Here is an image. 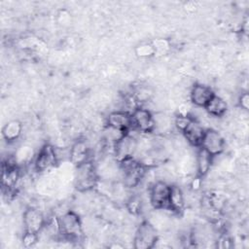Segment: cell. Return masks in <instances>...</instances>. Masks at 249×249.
<instances>
[{
  "label": "cell",
  "instance_id": "cell-1",
  "mask_svg": "<svg viewBox=\"0 0 249 249\" xmlns=\"http://www.w3.org/2000/svg\"><path fill=\"white\" fill-rule=\"evenodd\" d=\"M60 235L68 241H79L83 237V225L80 217L72 210H67L57 217Z\"/></svg>",
  "mask_w": 249,
  "mask_h": 249
},
{
  "label": "cell",
  "instance_id": "cell-2",
  "mask_svg": "<svg viewBox=\"0 0 249 249\" xmlns=\"http://www.w3.org/2000/svg\"><path fill=\"white\" fill-rule=\"evenodd\" d=\"M99 175L95 164L89 160L76 166L75 186L80 192H88L97 187Z\"/></svg>",
  "mask_w": 249,
  "mask_h": 249
},
{
  "label": "cell",
  "instance_id": "cell-3",
  "mask_svg": "<svg viewBox=\"0 0 249 249\" xmlns=\"http://www.w3.org/2000/svg\"><path fill=\"white\" fill-rule=\"evenodd\" d=\"M122 170L123 185L125 188L137 187L146 174V166L134 158L119 162Z\"/></svg>",
  "mask_w": 249,
  "mask_h": 249
},
{
  "label": "cell",
  "instance_id": "cell-4",
  "mask_svg": "<svg viewBox=\"0 0 249 249\" xmlns=\"http://www.w3.org/2000/svg\"><path fill=\"white\" fill-rule=\"evenodd\" d=\"M158 232L153 224L148 221H143L136 229L133 247L136 249H151L158 242Z\"/></svg>",
  "mask_w": 249,
  "mask_h": 249
},
{
  "label": "cell",
  "instance_id": "cell-5",
  "mask_svg": "<svg viewBox=\"0 0 249 249\" xmlns=\"http://www.w3.org/2000/svg\"><path fill=\"white\" fill-rule=\"evenodd\" d=\"M170 185L165 181H155L149 188V202L159 210H168Z\"/></svg>",
  "mask_w": 249,
  "mask_h": 249
},
{
  "label": "cell",
  "instance_id": "cell-6",
  "mask_svg": "<svg viewBox=\"0 0 249 249\" xmlns=\"http://www.w3.org/2000/svg\"><path fill=\"white\" fill-rule=\"evenodd\" d=\"M200 147L215 158L217 156H220L225 151L226 141L223 135L218 130L213 128H207L205 129Z\"/></svg>",
  "mask_w": 249,
  "mask_h": 249
},
{
  "label": "cell",
  "instance_id": "cell-7",
  "mask_svg": "<svg viewBox=\"0 0 249 249\" xmlns=\"http://www.w3.org/2000/svg\"><path fill=\"white\" fill-rule=\"evenodd\" d=\"M132 129L142 133L154 132V115L141 106H137L131 113Z\"/></svg>",
  "mask_w": 249,
  "mask_h": 249
},
{
  "label": "cell",
  "instance_id": "cell-8",
  "mask_svg": "<svg viewBox=\"0 0 249 249\" xmlns=\"http://www.w3.org/2000/svg\"><path fill=\"white\" fill-rule=\"evenodd\" d=\"M57 162L58 160L55 154L54 147L50 144H45L39 149L37 155L34 158L33 164L36 171L43 172L51 169Z\"/></svg>",
  "mask_w": 249,
  "mask_h": 249
},
{
  "label": "cell",
  "instance_id": "cell-9",
  "mask_svg": "<svg viewBox=\"0 0 249 249\" xmlns=\"http://www.w3.org/2000/svg\"><path fill=\"white\" fill-rule=\"evenodd\" d=\"M46 218L44 214L35 207H28L24 210L22 215V224L24 232L40 233L46 225Z\"/></svg>",
  "mask_w": 249,
  "mask_h": 249
},
{
  "label": "cell",
  "instance_id": "cell-10",
  "mask_svg": "<svg viewBox=\"0 0 249 249\" xmlns=\"http://www.w3.org/2000/svg\"><path fill=\"white\" fill-rule=\"evenodd\" d=\"M138 149L137 140L128 132L120 141L114 144V156L118 162L133 158Z\"/></svg>",
  "mask_w": 249,
  "mask_h": 249
},
{
  "label": "cell",
  "instance_id": "cell-11",
  "mask_svg": "<svg viewBox=\"0 0 249 249\" xmlns=\"http://www.w3.org/2000/svg\"><path fill=\"white\" fill-rule=\"evenodd\" d=\"M181 132L189 144L198 148L200 147L201 141L203 139L205 128L195 118L192 117L189 124Z\"/></svg>",
  "mask_w": 249,
  "mask_h": 249
},
{
  "label": "cell",
  "instance_id": "cell-12",
  "mask_svg": "<svg viewBox=\"0 0 249 249\" xmlns=\"http://www.w3.org/2000/svg\"><path fill=\"white\" fill-rule=\"evenodd\" d=\"M214 94V91L209 86L196 83L191 89L190 99L196 107L204 108V106Z\"/></svg>",
  "mask_w": 249,
  "mask_h": 249
},
{
  "label": "cell",
  "instance_id": "cell-13",
  "mask_svg": "<svg viewBox=\"0 0 249 249\" xmlns=\"http://www.w3.org/2000/svg\"><path fill=\"white\" fill-rule=\"evenodd\" d=\"M107 125L129 132L132 129V121L130 112L124 110H116L107 117Z\"/></svg>",
  "mask_w": 249,
  "mask_h": 249
},
{
  "label": "cell",
  "instance_id": "cell-14",
  "mask_svg": "<svg viewBox=\"0 0 249 249\" xmlns=\"http://www.w3.org/2000/svg\"><path fill=\"white\" fill-rule=\"evenodd\" d=\"M19 179V169L15 162L9 160L2 164V187L7 192L12 191Z\"/></svg>",
  "mask_w": 249,
  "mask_h": 249
},
{
  "label": "cell",
  "instance_id": "cell-15",
  "mask_svg": "<svg viewBox=\"0 0 249 249\" xmlns=\"http://www.w3.org/2000/svg\"><path fill=\"white\" fill-rule=\"evenodd\" d=\"M69 160L74 165H79L89 160V148L85 140H77L70 148Z\"/></svg>",
  "mask_w": 249,
  "mask_h": 249
},
{
  "label": "cell",
  "instance_id": "cell-16",
  "mask_svg": "<svg viewBox=\"0 0 249 249\" xmlns=\"http://www.w3.org/2000/svg\"><path fill=\"white\" fill-rule=\"evenodd\" d=\"M185 207V196L182 189L176 185H170L168 210L175 214L183 212Z\"/></svg>",
  "mask_w": 249,
  "mask_h": 249
},
{
  "label": "cell",
  "instance_id": "cell-17",
  "mask_svg": "<svg viewBox=\"0 0 249 249\" xmlns=\"http://www.w3.org/2000/svg\"><path fill=\"white\" fill-rule=\"evenodd\" d=\"M214 157L211 156L207 151L198 147L196 157V173L199 177H204L210 171L213 164Z\"/></svg>",
  "mask_w": 249,
  "mask_h": 249
},
{
  "label": "cell",
  "instance_id": "cell-18",
  "mask_svg": "<svg viewBox=\"0 0 249 249\" xmlns=\"http://www.w3.org/2000/svg\"><path fill=\"white\" fill-rule=\"evenodd\" d=\"M206 113L209 116L216 117V118H221L223 117L228 110V103L227 101L222 98L221 96L214 94L210 100L207 102V104L203 108Z\"/></svg>",
  "mask_w": 249,
  "mask_h": 249
},
{
  "label": "cell",
  "instance_id": "cell-19",
  "mask_svg": "<svg viewBox=\"0 0 249 249\" xmlns=\"http://www.w3.org/2000/svg\"><path fill=\"white\" fill-rule=\"evenodd\" d=\"M22 132V124L18 120L9 121L6 124H4L2 128V136L3 139L8 143H13L17 141Z\"/></svg>",
  "mask_w": 249,
  "mask_h": 249
},
{
  "label": "cell",
  "instance_id": "cell-20",
  "mask_svg": "<svg viewBox=\"0 0 249 249\" xmlns=\"http://www.w3.org/2000/svg\"><path fill=\"white\" fill-rule=\"evenodd\" d=\"M154 115V131H158L159 133H166L171 129V120L168 116L158 113Z\"/></svg>",
  "mask_w": 249,
  "mask_h": 249
},
{
  "label": "cell",
  "instance_id": "cell-21",
  "mask_svg": "<svg viewBox=\"0 0 249 249\" xmlns=\"http://www.w3.org/2000/svg\"><path fill=\"white\" fill-rule=\"evenodd\" d=\"M126 133H128V132H125L124 130L112 127V126L107 125V124H106V127L104 129V137H105V139L107 141H109L110 143H113V145L115 143H117L118 141H120Z\"/></svg>",
  "mask_w": 249,
  "mask_h": 249
},
{
  "label": "cell",
  "instance_id": "cell-22",
  "mask_svg": "<svg viewBox=\"0 0 249 249\" xmlns=\"http://www.w3.org/2000/svg\"><path fill=\"white\" fill-rule=\"evenodd\" d=\"M126 207L130 213H132L133 215H138L142 211L143 200L137 195L131 196L126 201Z\"/></svg>",
  "mask_w": 249,
  "mask_h": 249
},
{
  "label": "cell",
  "instance_id": "cell-23",
  "mask_svg": "<svg viewBox=\"0 0 249 249\" xmlns=\"http://www.w3.org/2000/svg\"><path fill=\"white\" fill-rule=\"evenodd\" d=\"M135 53H136L137 56L143 57V58H147V57L156 55L155 48H154L152 42L151 43H143V44L137 46L135 49Z\"/></svg>",
  "mask_w": 249,
  "mask_h": 249
},
{
  "label": "cell",
  "instance_id": "cell-24",
  "mask_svg": "<svg viewBox=\"0 0 249 249\" xmlns=\"http://www.w3.org/2000/svg\"><path fill=\"white\" fill-rule=\"evenodd\" d=\"M39 241V233L24 232L22 235V243L25 247H31Z\"/></svg>",
  "mask_w": 249,
  "mask_h": 249
},
{
  "label": "cell",
  "instance_id": "cell-25",
  "mask_svg": "<svg viewBox=\"0 0 249 249\" xmlns=\"http://www.w3.org/2000/svg\"><path fill=\"white\" fill-rule=\"evenodd\" d=\"M238 105L242 110L247 111L249 108V95L247 91H244L240 94L238 98Z\"/></svg>",
  "mask_w": 249,
  "mask_h": 249
},
{
  "label": "cell",
  "instance_id": "cell-26",
  "mask_svg": "<svg viewBox=\"0 0 249 249\" xmlns=\"http://www.w3.org/2000/svg\"><path fill=\"white\" fill-rule=\"evenodd\" d=\"M217 247L230 248L231 247V239L227 235H222L217 240Z\"/></svg>",
  "mask_w": 249,
  "mask_h": 249
},
{
  "label": "cell",
  "instance_id": "cell-27",
  "mask_svg": "<svg viewBox=\"0 0 249 249\" xmlns=\"http://www.w3.org/2000/svg\"><path fill=\"white\" fill-rule=\"evenodd\" d=\"M191 186H192L193 190H198L201 186V177L197 176L196 179H193V181L191 183Z\"/></svg>",
  "mask_w": 249,
  "mask_h": 249
}]
</instances>
